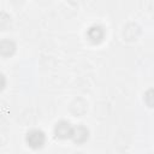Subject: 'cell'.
I'll list each match as a JSON object with an SVG mask.
<instances>
[{
	"label": "cell",
	"instance_id": "obj_4",
	"mask_svg": "<svg viewBox=\"0 0 154 154\" xmlns=\"http://www.w3.org/2000/svg\"><path fill=\"white\" fill-rule=\"evenodd\" d=\"M76 143H83L87 141L88 138V130L87 128L82 126V125H78L77 128H73V134H72V137H71Z\"/></svg>",
	"mask_w": 154,
	"mask_h": 154
},
{
	"label": "cell",
	"instance_id": "obj_6",
	"mask_svg": "<svg viewBox=\"0 0 154 154\" xmlns=\"http://www.w3.org/2000/svg\"><path fill=\"white\" fill-rule=\"evenodd\" d=\"M146 102L149 107H154V89H149L144 95Z\"/></svg>",
	"mask_w": 154,
	"mask_h": 154
},
{
	"label": "cell",
	"instance_id": "obj_1",
	"mask_svg": "<svg viewBox=\"0 0 154 154\" xmlns=\"http://www.w3.org/2000/svg\"><path fill=\"white\" fill-rule=\"evenodd\" d=\"M45 134L41 130H31L26 135V143L34 149L41 148L45 143Z\"/></svg>",
	"mask_w": 154,
	"mask_h": 154
},
{
	"label": "cell",
	"instance_id": "obj_2",
	"mask_svg": "<svg viewBox=\"0 0 154 154\" xmlns=\"http://www.w3.org/2000/svg\"><path fill=\"white\" fill-rule=\"evenodd\" d=\"M54 134H55V136H57L58 138H63V140L70 138V137H72L73 128L71 126L70 123H67V122H65V120H61V122H59V123L55 125V128H54Z\"/></svg>",
	"mask_w": 154,
	"mask_h": 154
},
{
	"label": "cell",
	"instance_id": "obj_3",
	"mask_svg": "<svg viewBox=\"0 0 154 154\" xmlns=\"http://www.w3.org/2000/svg\"><path fill=\"white\" fill-rule=\"evenodd\" d=\"M103 36H105V31L103 28L100 25H93L88 30V37L94 43H99L100 41H102Z\"/></svg>",
	"mask_w": 154,
	"mask_h": 154
},
{
	"label": "cell",
	"instance_id": "obj_5",
	"mask_svg": "<svg viewBox=\"0 0 154 154\" xmlns=\"http://www.w3.org/2000/svg\"><path fill=\"white\" fill-rule=\"evenodd\" d=\"M14 48H16L14 43H13L12 41H10V40H5V41H2L1 45H0V52H1V54H2L4 57L11 55V54L14 52Z\"/></svg>",
	"mask_w": 154,
	"mask_h": 154
}]
</instances>
